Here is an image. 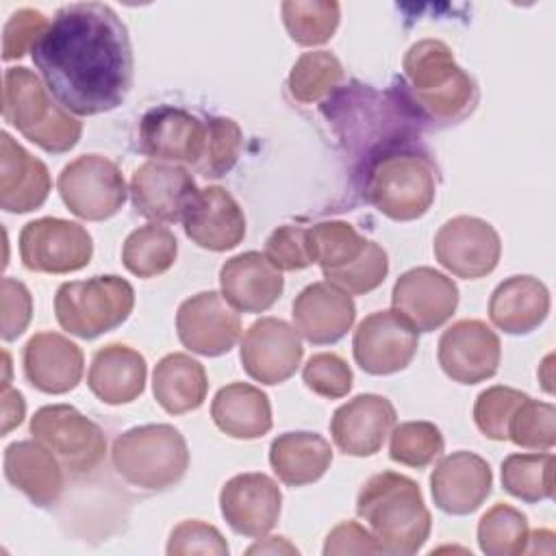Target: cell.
Returning a JSON list of instances; mask_svg holds the SVG:
<instances>
[{
    "label": "cell",
    "mask_w": 556,
    "mask_h": 556,
    "mask_svg": "<svg viewBox=\"0 0 556 556\" xmlns=\"http://www.w3.org/2000/svg\"><path fill=\"white\" fill-rule=\"evenodd\" d=\"M445 441L441 430L430 421H404L393 426L389 456L393 463L424 469L443 454Z\"/></svg>",
    "instance_id": "cell-39"
},
{
    "label": "cell",
    "mask_w": 556,
    "mask_h": 556,
    "mask_svg": "<svg viewBox=\"0 0 556 556\" xmlns=\"http://www.w3.org/2000/svg\"><path fill=\"white\" fill-rule=\"evenodd\" d=\"M437 261L458 278L489 276L502 256V241L497 230L471 215H458L447 219L432 243Z\"/></svg>",
    "instance_id": "cell-12"
},
{
    "label": "cell",
    "mask_w": 556,
    "mask_h": 556,
    "mask_svg": "<svg viewBox=\"0 0 556 556\" xmlns=\"http://www.w3.org/2000/svg\"><path fill=\"white\" fill-rule=\"evenodd\" d=\"M169 556H187V554H213L226 556L228 543L222 532L200 519H185L172 528L167 541Z\"/></svg>",
    "instance_id": "cell-46"
},
{
    "label": "cell",
    "mask_w": 556,
    "mask_h": 556,
    "mask_svg": "<svg viewBox=\"0 0 556 556\" xmlns=\"http://www.w3.org/2000/svg\"><path fill=\"white\" fill-rule=\"evenodd\" d=\"M304 356L298 330L278 317L256 319L243 334L239 358L245 374L261 384L289 380Z\"/></svg>",
    "instance_id": "cell-13"
},
{
    "label": "cell",
    "mask_w": 556,
    "mask_h": 556,
    "mask_svg": "<svg viewBox=\"0 0 556 556\" xmlns=\"http://www.w3.org/2000/svg\"><path fill=\"white\" fill-rule=\"evenodd\" d=\"M280 11L289 37L308 48L330 41L341 20V7L334 0H287Z\"/></svg>",
    "instance_id": "cell-37"
},
{
    "label": "cell",
    "mask_w": 556,
    "mask_h": 556,
    "mask_svg": "<svg viewBox=\"0 0 556 556\" xmlns=\"http://www.w3.org/2000/svg\"><path fill=\"white\" fill-rule=\"evenodd\" d=\"M219 510L237 534L261 539L280 519L282 493L267 473H237L219 491Z\"/></svg>",
    "instance_id": "cell-17"
},
{
    "label": "cell",
    "mask_w": 556,
    "mask_h": 556,
    "mask_svg": "<svg viewBox=\"0 0 556 556\" xmlns=\"http://www.w3.org/2000/svg\"><path fill=\"white\" fill-rule=\"evenodd\" d=\"M508 439L526 450H552L556 443V408L528 395L510 417Z\"/></svg>",
    "instance_id": "cell-40"
},
{
    "label": "cell",
    "mask_w": 556,
    "mask_h": 556,
    "mask_svg": "<svg viewBox=\"0 0 556 556\" xmlns=\"http://www.w3.org/2000/svg\"><path fill=\"white\" fill-rule=\"evenodd\" d=\"M63 204L80 219L104 222L126 202L128 189L117 163L102 154L70 161L56 180Z\"/></svg>",
    "instance_id": "cell-9"
},
{
    "label": "cell",
    "mask_w": 556,
    "mask_h": 556,
    "mask_svg": "<svg viewBox=\"0 0 556 556\" xmlns=\"http://www.w3.org/2000/svg\"><path fill=\"white\" fill-rule=\"evenodd\" d=\"M146 376L143 354L124 343H109L93 354L87 384L100 402L119 406L135 402L143 393Z\"/></svg>",
    "instance_id": "cell-29"
},
{
    "label": "cell",
    "mask_w": 556,
    "mask_h": 556,
    "mask_svg": "<svg viewBox=\"0 0 556 556\" xmlns=\"http://www.w3.org/2000/svg\"><path fill=\"white\" fill-rule=\"evenodd\" d=\"M356 515L367 521L384 554H417L432 528L419 484L395 471L376 473L361 486Z\"/></svg>",
    "instance_id": "cell-2"
},
{
    "label": "cell",
    "mask_w": 556,
    "mask_h": 556,
    "mask_svg": "<svg viewBox=\"0 0 556 556\" xmlns=\"http://www.w3.org/2000/svg\"><path fill=\"white\" fill-rule=\"evenodd\" d=\"M52 189L43 161L22 148L9 132L0 135V206L7 213L39 208Z\"/></svg>",
    "instance_id": "cell-26"
},
{
    "label": "cell",
    "mask_w": 556,
    "mask_h": 556,
    "mask_svg": "<svg viewBox=\"0 0 556 556\" xmlns=\"http://www.w3.org/2000/svg\"><path fill=\"white\" fill-rule=\"evenodd\" d=\"M528 519L510 504L491 506L478 521V545L486 556L526 554Z\"/></svg>",
    "instance_id": "cell-38"
},
{
    "label": "cell",
    "mask_w": 556,
    "mask_h": 556,
    "mask_svg": "<svg viewBox=\"0 0 556 556\" xmlns=\"http://www.w3.org/2000/svg\"><path fill=\"white\" fill-rule=\"evenodd\" d=\"M30 56L54 100L74 115L113 111L132 87L128 28L102 2L61 7Z\"/></svg>",
    "instance_id": "cell-1"
},
{
    "label": "cell",
    "mask_w": 556,
    "mask_h": 556,
    "mask_svg": "<svg viewBox=\"0 0 556 556\" xmlns=\"http://www.w3.org/2000/svg\"><path fill=\"white\" fill-rule=\"evenodd\" d=\"M324 554H384V549L371 534V530H365L356 521H343L328 532Z\"/></svg>",
    "instance_id": "cell-49"
},
{
    "label": "cell",
    "mask_w": 556,
    "mask_h": 556,
    "mask_svg": "<svg viewBox=\"0 0 556 556\" xmlns=\"http://www.w3.org/2000/svg\"><path fill=\"white\" fill-rule=\"evenodd\" d=\"M528 397V393H521L513 387H489L484 389L473 404V421L478 430L493 441H506L508 439V424L515 415L517 406Z\"/></svg>",
    "instance_id": "cell-42"
},
{
    "label": "cell",
    "mask_w": 556,
    "mask_h": 556,
    "mask_svg": "<svg viewBox=\"0 0 556 556\" xmlns=\"http://www.w3.org/2000/svg\"><path fill=\"white\" fill-rule=\"evenodd\" d=\"M219 287L224 300L239 313H265L285 289L278 267L261 252H241L228 258L219 269Z\"/></svg>",
    "instance_id": "cell-25"
},
{
    "label": "cell",
    "mask_w": 556,
    "mask_h": 556,
    "mask_svg": "<svg viewBox=\"0 0 556 556\" xmlns=\"http://www.w3.org/2000/svg\"><path fill=\"white\" fill-rule=\"evenodd\" d=\"M549 313L547 287L528 274L502 280L489 300L491 324L506 334H530Z\"/></svg>",
    "instance_id": "cell-28"
},
{
    "label": "cell",
    "mask_w": 556,
    "mask_h": 556,
    "mask_svg": "<svg viewBox=\"0 0 556 556\" xmlns=\"http://www.w3.org/2000/svg\"><path fill=\"white\" fill-rule=\"evenodd\" d=\"M387 274H389V256L382 245L371 241L367 252L356 263H352L343 271L334 274L326 282L343 289L350 295H365V293L378 289L384 282Z\"/></svg>",
    "instance_id": "cell-44"
},
{
    "label": "cell",
    "mask_w": 556,
    "mask_h": 556,
    "mask_svg": "<svg viewBox=\"0 0 556 556\" xmlns=\"http://www.w3.org/2000/svg\"><path fill=\"white\" fill-rule=\"evenodd\" d=\"M215 426L232 439H258L271 430V404L267 393L248 382L222 387L211 402Z\"/></svg>",
    "instance_id": "cell-30"
},
{
    "label": "cell",
    "mask_w": 556,
    "mask_h": 556,
    "mask_svg": "<svg viewBox=\"0 0 556 556\" xmlns=\"http://www.w3.org/2000/svg\"><path fill=\"white\" fill-rule=\"evenodd\" d=\"M30 434L59 458L70 476L93 471L106 454V439L100 426L70 404H52L35 410Z\"/></svg>",
    "instance_id": "cell-8"
},
{
    "label": "cell",
    "mask_w": 556,
    "mask_h": 556,
    "mask_svg": "<svg viewBox=\"0 0 556 556\" xmlns=\"http://www.w3.org/2000/svg\"><path fill=\"white\" fill-rule=\"evenodd\" d=\"M502 486L513 497L536 504L554 495V456L539 454H510L502 463Z\"/></svg>",
    "instance_id": "cell-35"
},
{
    "label": "cell",
    "mask_w": 556,
    "mask_h": 556,
    "mask_svg": "<svg viewBox=\"0 0 556 556\" xmlns=\"http://www.w3.org/2000/svg\"><path fill=\"white\" fill-rule=\"evenodd\" d=\"M274 267L280 271H298L306 269L313 265V254H311V239H308V228L302 226H291L285 224L276 228L267 241H265V252H263Z\"/></svg>",
    "instance_id": "cell-45"
},
{
    "label": "cell",
    "mask_w": 556,
    "mask_h": 556,
    "mask_svg": "<svg viewBox=\"0 0 556 556\" xmlns=\"http://www.w3.org/2000/svg\"><path fill=\"white\" fill-rule=\"evenodd\" d=\"M391 304L417 332H432L454 315L458 287L434 267H413L395 280Z\"/></svg>",
    "instance_id": "cell-18"
},
{
    "label": "cell",
    "mask_w": 556,
    "mask_h": 556,
    "mask_svg": "<svg viewBox=\"0 0 556 556\" xmlns=\"http://www.w3.org/2000/svg\"><path fill=\"white\" fill-rule=\"evenodd\" d=\"M313 263L321 267L324 278H332L352 263H356L369 248L371 239H365L356 228L341 219L319 222L308 228Z\"/></svg>",
    "instance_id": "cell-33"
},
{
    "label": "cell",
    "mask_w": 556,
    "mask_h": 556,
    "mask_svg": "<svg viewBox=\"0 0 556 556\" xmlns=\"http://www.w3.org/2000/svg\"><path fill=\"white\" fill-rule=\"evenodd\" d=\"M180 343L200 356H222L241 337L239 313L217 291H200L187 298L176 313Z\"/></svg>",
    "instance_id": "cell-15"
},
{
    "label": "cell",
    "mask_w": 556,
    "mask_h": 556,
    "mask_svg": "<svg viewBox=\"0 0 556 556\" xmlns=\"http://www.w3.org/2000/svg\"><path fill=\"white\" fill-rule=\"evenodd\" d=\"M33 317V298L17 278H2V341H13L28 328Z\"/></svg>",
    "instance_id": "cell-48"
},
{
    "label": "cell",
    "mask_w": 556,
    "mask_h": 556,
    "mask_svg": "<svg viewBox=\"0 0 556 556\" xmlns=\"http://www.w3.org/2000/svg\"><path fill=\"white\" fill-rule=\"evenodd\" d=\"M437 358L443 374L454 382L478 384L497 374L502 343L484 321L460 319L441 334Z\"/></svg>",
    "instance_id": "cell-14"
},
{
    "label": "cell",
    "mask_w": 556,
    "mask_h": 556,
    "mask_svg": "<svg viewBox=\"0 0 556 556\" xmlns=\"http://www.w3.org/2000/svg\"><path fill=\"white\" fill-rule=\"evenodd\" d=\"M128 191L139 215L154 224H176L185 219L198 187L182 165L146 161L135 169Z\"/></svg>",
    "instance_id": "cell-16"
},
{
    "label": "cell",
    "mask_w": 556,
    "mask_h": 556,
    "mask_svg": "<svg viewBox=\"0 0 556 556\" xmlns=\"http://www.w3.org/2000/svg\"><path fill=\"white\" fill-rule=\"evenodd\" d=\"M402 70L406 96L426 119L456 124L473 111L478 87L443 41L421 39L413 43L404 54Z\"/></svg>",
    "instance_id": "cell-3"
},
{
    "label": "cell",
    "mask_w": 556,
    "mask_h": 556,
    "mask_svg": "<svg viewBox=\"0 0 556 556\" xmlns=\"http://www.w3.org/2000/svg\"><path fill=\"white\" fill-rule=\"evenodd\" d=\"M293 328L313 345H330L348 334L356 319L350 293L330 285L313 282L293 300Z\"/></svg>",
    "instance_id": "cell-22"
},
{
    "label": "cell",
    "mask_w": 556,
    "mask_h": 556,
    "mask_svg": "<svg viewBox=\"0 0 556 556\" xmlns=\"http://www.w3.org/2000/svg\"><path fill=\"white\" fill-rule=\"evenodd\" d=\"M493 473L489 463L467 450L443 456L430 476V493L439 510L447 515H471L491 495Z\"/></svg>",
    "instance_id": "cell-21"
},
{
    "label": "cell",
    "mask_w": 556,
    "mask_h": 556,
    "mask_svg": "<svg viewBox=\"0 0 556 556\" xmlns=\"http://www.w3.org/2000/svg\"><path fill=\"white\" fill-rule=\"evenodd\" d=\"M365 195L393 222L419 219L434 202L437 167L426 154L389 150L374 159L365 180Z\"/></svg>",
    "instance_id": "cell-6"
},
{
    "label": "cell",
    "mask_w": 556,
    "mask_h": 556,
    "mask_svg": "<svg viewBox=\"0 0 556 556\" xmlns=\"http://www.w3.org/2000/svg\"><path fill=\"white\" fill-rule=\"evenodd\" d=\"M2 115L17 132L50 154L70 152L83 124L63 109L41 78L28 67H7L2 80Z\"/></svg>",
    "instance_id": "cell-4"
},
{
    "label": "cell",
    "mask_w": 556,
    "mask_h": 556,
    "mask_svg": "<svg viewBox=\"0 0 556 556\" xmlns=\"http://www.w3.org/2000/svg\"><path fill=\"white\" fill-rule=\"evenodd\" d=\"M132 306V285L115 274L63 282L54 295L59 326L87 341L122 326L130 317Z\"/></svg>",
    "instance_id": "cell-7"
},
{
    "label": "cell",
    "mask_w": 556,
    "mask_h": 556,
    "mask_svg": "<svg viewBox=\"0 0 556 556\" xmlns=\"http://www.w3.org/2000/svg\"><path fill=\"white\" fill-rule=\"evenodd\" d=\"M241 146H243V135L235 119L211 117L206 122L204 154L195 165V169L206 178H219L228 174L241 154Z\"/></svg>",
    "instance_id": "cell-41"
},
{
    "label": "cell",
    "mask_w": 556,
    "mask_h": 556,
    "mask_svg": "<svg viewBox=\"0 0 556 556\" xmlns=\"http://www.w3.org/2000/svg\"><path fill=\"white\" fill-rule=\"evenodd\" d=\"M302 380L313 393L328 400H339L350 393L354 376L350 365L339 354L321 352L308 358L302 369Z\"/></svg>",
    "instance_id": "cell-43"
},
{
    "label": "cell",
    "mask_w": 556,
    "mask_h": 556,
    "mask_svg": "<svg viewBox=\"0 0 556 556\" xmlns=\"http://www.w3.org/2000/svg\"><path fill=\"white\" fill-rule=\"evenodd\" d=\"M50 22L37 9H20L11 13L2 30V59L13 61L33 50Z\"/></svg>",
    "instance_id": "cell-47"
},
{
    "label": "cell",
    "mask_w": 556,
    "mask_h": 556,
    "mask_svg": "<svg viewBox=\"0 0 556 556\" xmlns=\"http://www.w3.org/2000/svg\"><path fill=\"white\" fill-rule=\"evenodd\" d=\"M26 380L41 393L61 395L78 387L85 371L83 350L59 332H35L22 352Z\"/></svg>",
    "instance_id": "cell-23"
},
{
    "label": "cell",
    "mask_w": 556,
    "mask_h": 556,
    "mask_svg": "<svg viewBox=\"0 0 556 556\" xmlns=\"http://www.w3.org/2000/svg\"><path fill=\"white\" fill-rule=\"evenodd\" d=\"M417 330L397 311H376L354 330L352 352L356 365L371 376L406 369L417 354Z\"/></svg>",
    "instance_id": "cell-11"
},
{
    "label": "cell",
    "mask_w": 556,
    "mask_h": 556,
    "mask_svg": "<svg viewBox=\"0 0 556 556\" xmlns=\"http://www.w3.org/2000/svg\"><path fill=\"white\" fill-rule=\"evenodd\" d=\"M208 378L204 365L189 354H167L152 371V393L169 415H185L200 408L206 400Z\"/></svg>",
    "instance_id": "cell-32"
},
{
    "label": "cell",
    "mask_w": 556,
    "mask_h": 556,
    "mask_svg": "<svg viewBox=\"0 0 556 556\" xmlns=\"http://www.w3.org/2000/svg\"><path fill=\"white\" fill-rule=\"evenodd\" d=\"M182 226L195 245L211 252L232 250L245 237V215L224 187L198 189Z\"/></svg>",
    "instance_id": "cell-24"
},
{
    "label": "cell",
    "mask_w": 556,
    "mask_h": 556,
    "mask_svg": "<svg viewBox=\"0 0 556 556\" xmlns=\"http://www.w3.org/2000/svg\"><path fill=\"white\" fill-rule=\"evenodd\" d=\"M178 256V241L174 232L159 224L135 228L122 248L124 267L137 278H154L165 274Z\"/></svg>",
    "instance_id": "cell-34"
},
{
    "label": "cell",
    "mask_w": 556,
    "mask_h": 556,
    "mask_svg": "<svg viewBox=\"0 0 556 556\" xmlns=\"http://www.w3.org/2000/svg\"><path fill=\"white\" fill-rule=\"evenodd\" d=\"M248 554H298V547L291 545L285 536H267V539L254 543L248 549Z\"/></svg>",
    "instance_id": "cell-51"
},
{
    "label": "cell",
    "mask_w": 556,
    "mask_h": 556,
    "mask_svg": "<svg viewBox=\"0 0 556 556\" xmlns=\"http://www.w3.org/2000/svg\"><path fill=\"white\" fill-rule=\"evenodd\" d=\"M93 241L85 226L61 219L39 217L20 232V258L26 269L41 274H70L89 265Z\"/></svg>",
    "instance_id": "cell-10"
},
{
    "label": "cell",
    "mask_w": 556,
    "mask_h": 556,
    "mask_svg": "<svg viewBox=\"0 0 556 556\" xmlns=\"http://www.w3.org/2000/svg\"><path fill=\"white\" fill-rule=\"evenodd\" d=\"M26 404L20 391L2 389V434H9L24 421Z\"/></svg>",
    "instance_id": "cell-50"
},
{
    "label": "cell",
    "mask_w": 556,
    "mask_h": 556,
    "mask_svg": "<svg viewBox=\"0 0 556 556\" xmlns=\"http://www.w3.org/2000/svg\"><path fill=\"white\" fill-rule=\"evenodd\" d=\"M63 465L37 439L15 441L4 450V478L35 506H52L63 493Z\"/></svg>",
    "instance_id": "cell-27"
},
{
    "label": "cell",
    "mask_w": 556,
    "mask_h": 556,
    "mask_svg": "<svg viewBox=\"0 0 556 556\" xmlns=\"http://www.w3.org/2000/svg\"><path fill=\"white\" fill-rule=\"evenodd\" d=\"M111 460L130 486L165 491L178 484L189 469V447L178 428L146 424L122 432L113 441Z\"/></svg>",
    "instance_id": "cell-5"
},
{
    "label": "cell",
    "mask_w": 556,
    "mask_h": 556,
    "mask_svg": "<svg viewBox=\"0 0 556 556\" xmlns=\"http://www.w3.org/2000/svg\"><path fill=\"white\" fill-rule=\"evenodd\" d=\"M332 463L330 443L317 432H285L269 445V465L278 480L287 486H304L317 482Z\"/></svg>",
    "instance_id": "cell-31"
},
{
    "label": "cell",
    "mask_w": 556,
    "mask_h": 556,
    "mask_svg": "<svg viewBox=\"0 0 556 556\" xmlns=\"http://www.w3.org/2000/svg\"><path fill=\"white\" fill-rule=\"evenodd\" d=\"M343 80L341 61L328 50L304 52L291 67L287 87L300 104H315L328 98Z\"/></svg>",
    "instance_id": "cell-36"
},
{
    "label": "cell",
    "mask_w": 556,
    "mask_h": 556,
    "mask_svg": "<svg viewBox=\"0 0 556 556\" xmlns=\"http://www.w3.org/2000/svg\"><path fill=\"white\" fill-rule=\"evenodd\" d=\"M397 413L391 400L378 393H361L341 404L330 419L334 445L348 456H374L395 426Z\"/></svg>",
    "instance_id": "cell-20"
},
{
    "label": "cell",
    "mask_w": 556,
    "mask_h": 556,
    "mask_svg": "<svg viewBox=\"0 0 556 556\" xmlns=\"http://www.w3.org/2000/svg\"><path fill=\"white\" fill-rule=\"evenodd\" d=\"M206 124L193 113L161 104L139 122V150L154 161L198 165L204 154Z\"/></svg>",
    "instance_id": "cell-19"
}]
</instances>
